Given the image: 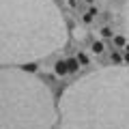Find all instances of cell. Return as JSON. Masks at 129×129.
I'll use <instances>...</instances> for the list:
<instances>
[{"mask_svg":"<svg viewBox=\"0 0 129 129\" xmlns=\"http://www.w3.org/2000/svg\"><path fill=\"white\" fill-rule=\"evenodd\" d=\"M58 129H129V67H106L62 92Z\"/></svg>","mask_w":129,"mask_h":129,"instance_id":"obj_2","label":"cell"},{"mask_svg":"<svg viewBox=\"0 0 129 129\" xmlns=\"http://www.w3.org/2000/svg\"><path fill=\"white\" fill-rule=\"evenodd\" d=\"M90 52H92L95 56L103 54V52H106V43H103V41H92V45H90Z\"/></svg>","mask_w":129,"mask_h":129,"instance_id":"obj_5","label":"cell"},{"mask_svg":"<svg viewBox=\"0 0 129 129\" xmlns=\"http://www.w3.org/2000/svg\"><path fill=\"white\" fill-rule=\"evenodd\" d=\"M125 50H127V52H129V43H127V45H125Z\"/></svg>","mask_w":129,"mask_h":129,"instance_id":"obj_14","label":"cell"},{"mask_svg":"<svg viewBox=\"0 0 129 129\" xmlns=\"http://www.w3.org/2000/svg\"><path fill=\"white\" fill-rule=\"evenodd\" d=\"M67 73H69V69H67V60H56V64H54V75L64 78Z\"/></svg>","mask_w":129,"mask_h":129,"instance_id":"obj_4","label":"cell"},{"mask_svg":"<svg viewBox=\"0 0 129 129\" xmlns=\"http://www.w3.org/2000/svg\"><path fill=\"white\" fill-rule=\"evenodd\" d=\"M75 60H78L80 64H88V56H86V54H82V52L78 54V58H75Z\"/></svg>","mask_w":129,"mask_h":129,"instance_id":"obj_10","label":"cell"},{"mask_svg":"<svg viewBox=\"0 0 129 129\" xmlns=\"http://www.w3.org/2000/svg\"><path fill=\"white\" fill-rule=\"evenodd\" d=\"M125 26L129 30V0H127V5H125Z\"/></svg>","mask_w":129,"mask_h":129,"instance_id":"obj_12","label":"cell"},{"mask_svg":"<svg viewBox=\"0 0 129 129\" xmlns=\"http://www.w3.org/2000/svg\"><path fill=\"white\" fill-rule=\"evenodd\" d=\"M67 24L54 0H0V67H24L58 52Z\"/></svg>","mask_w":129,"mask_h":129,"instance_id":"obj_1","label":"cell"},{"mask_svg":"<svg viewBox=\"0 0 129 129\" xmlns=\"http://www.w3.org/2000/svg\"><path fill=\"white\" fill-rule=\"evenodd\" d=\"M101 37H103V39L114 37V32H112V28H110V26H103V28H101Z\"/></svg>","mask_w":129,"mask_h":129,"instance_id":"obj_9","label":"cell"},{"mask_svg":"<svg viewBox=\"0 0 129 129\" xmlns=\"http://www.w3.org/2000/svg\"><path fill=\"white\" fill-rule=\"evenodd\" d=\"M58 108L50 86L17 67H0V129H54Z\"/></svg>","mask_w":129,"mask_h":129,"instance_id":"obj_3","label":"cell"},{"mask_svg":"<svg viewBox=\"0 0 129 129\" xmlns=\"http://www.w3.org/2000/svg\"><path fill=\"white\" fill-rule=\"evenodd\" d=\"M86 2H88V5H92V2H95V0H86Z\"/></svg>","mask_w":129,"mask_h":129,"instance_id":"obj_13","label":"cell"},{"mask_svg":"<svg viewBox=\"0 0 129 129\" xmlns=\"http://www.w3.org/2000/svg\"><path fill=\"white\" fill-rule=\"evenodd\" d=\"M114 43H116L118 47H125V45H127V41H125V37H120V35H118V37H114Z\"/></svg>","mask_w":129,"mask_h":129,"instance_id":"obj_11","label":"cell"},{"mask_svg":"<svg viewBox=\"0 0 129 129\" xmlns=\"http://www.w3.org/2000/svg\"><path fill=\"white\" fill-rule=\"evenodd\" d=\"M95 15H97V9H88L86 13H84V17H82V19H84V22H86V24H90Z\"/></svg>","mask_w":129,"mask_h":129,"instance_id":"obj_7","label":"cell"},{"mask_svg":"<svg viewBox=\"0 0 129 129\" xmlns=\"http://www.w3.org/2000/svg\"><path fill=\"white\" fill-rule=\"evenodd\" d=\"M67 69H69V73H75V71L80 69V62L75 58H69V60H67Z\"/></svg>","mask_w":129,"mask_h":129,"instance_id":"obj_6","label":"cell"},{"mask_svg":"<svg viewBox=\"0 0 129 129\" xmlns=\"http://www.w3.org/2000/svg\"><path fill=\"white\" fill-rule=\"evenodd\" d=\"M112 64H116V67L123 64V56H120L118 52H112Z\"/></svg>","mask_w":129,"mask_h":129,"instance_id":"obj_8","label":"cell"}]
</instances>
